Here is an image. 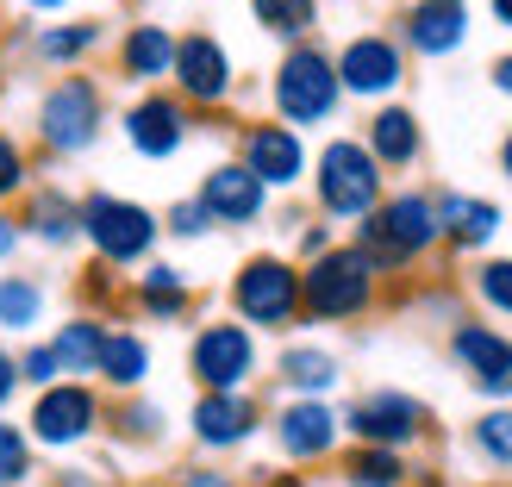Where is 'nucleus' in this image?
I'll list each match as a JSON object with an SVG mask.
<instances>
[{
  "mask_svg": "<svg viewBox=\"0 0 512 487\" xmlns=\"http://www.w3.org/2000/svg\"><path fill=\"white\" fill-rule=\"evenodd\" d=\"M375 275L381 269L356 244L325 250L300 269V306L313 319H356V313H369V300H375Z\"/></svg>",
  "mask_w": 512,
  "mask_h": 487,
  "instance_id": "obj_1",
  "label": "nucleus"
},
{
  "mask_svg": "<svg viewBox=\"0 0 512 487\" xmlns=\"http://www.w3.org/2000/svg\"><path fill=\"white\" fill-rule=\"evenodd\" d=\"M438 244V200L431 194H394L363 219V250L375 269H400Z\"/></svg>",
  "mask_w": 512,
  "mask_h": 487,
  "instance_id": "obj_2",
  "label": "nucleus"
},
{
  "mask_svg": "<svg viewBox=\"0 0 512 487\" xmlns=\"http://www.w3.org/2000/svg\"><path fill=\"white\" fill-rule=\"evenodd\" d=\"M313 188H319V207L331 219H369L381 207V163L369 157V144L331 138L313 163Z\"/></svg>",
  "mask_w": 512,
  "mask_h": 487,
  "instance_id": "obj_3",
  "label": "nucleus"
},
{
  "mask_svg": "<svg viewBox=\"0 0 512 487\" xmlns=\"http://www.w3.org/2000/svg\"><path fill=\"white\" fill-rule=\"evenodd\" d=\"M100 119H107L100 82L94 75H63V82L38 100V144L50 157H82V150L100 138Z\"/></svg>",
  "mask_w": 512,
  "mask_h": 487,
  "instance_id": "obj_4",
  "label": "nucleus"
},
{
  "mask_svg": "<svg viewBox=\"0 0 512 487\" xmlns=\"http://www.w3.org/2000/svg\"><path fill=\"white\" fill-rule=\"evenodd\" d=\"M82 207V238L94 244L100 263H144L150 250H157V232L163 225L150 219V207H138V200H119V194H88V200H75Z\"/></svg>",
  "mask_w": 512,
  "mask_h": 487,
  "instance_id": "obj_5",
  "label": "nucleus"
},
{
  "mask_svg": "<svg viewBox=\"0 0 512 487\" xmlns=\"http://www.w3.org/2000/svg\"><path fill=\"white\" fill-rule=\"evenodd\" d=\"M338 69H331V57L319 44H294L288 57L275 63V113L294 125H325L331 113H338Z\"/></svg>",
  "mask_w": 512,
  "mask_h": 487,
  "instance_id": "obj_6",
  "label": "nucleus"
},
{
  "mask_svg": "<svg viewBox=\"0 0 512 487\" xmlns=\"http://www.w3.org/2000/svg\"><path fill=\"white\" fill-rule=\"evenodd\" d=\"M94 425H100V394L88 381H57V388H44L32 400L25 438L44 444V450H75L82 438H94Z\"/></svg>",
  "mask_w": 512,
  "mask_h": 487,
  "instance_id": "obj_7",
  "label": "nucleus"
},
{
  "mask_svg": "<svg viewBox=\"0 0 512 487\" xmlns=\"http://www.w3.org/2000/svg\"><path fill=\"white\" fill-rule=\"evenodd\" d=\"M232 306L244 325H288L300 313V269H288L281 256H250L232 281Z\"/></svg>",
  "mask_w": 512,
  "mask_h": 487,
  "instance_id": "obj_8",
  "label": "nucleus"
},
{
  "mask_svg": "<svg viewBox=\"0 0 512 487\" xmlns=\"http://www.w3.org/2000/svg\"><path fill=\"white\" fill-rule=\"evenodd\" d=\"M188 369L207 394H244V381L256 375V338L244 325H200Z\"/></svg>",
  "mask_w": 512,
  "mask_h": 487,
  "instance_id": "obj_9",
  "label": "nucleus"
},
{
  "mask_svg": "<svg viewBox=\"0 0 512 487\" xmlns=\"http://www.w3.org/2000/svg\"><path fill=\"white\" fill-rule=\"evenodd\" d=\"M356 444H375V450H406L425 431V406L413 394H394V388H381V394H363L350 406V413L338 419Z\"/></svg>",
  "mask_w": 512,
  "mask_h": 487,
  "instance_id": "obj_10",
  "label": "nucleus"
},
{
  "mask_svg": "<svg viewBox=\"0 0 512 487\" xmlns=\"http://www.w3.org/2000/svg\"><path fill=\"white\" fill-rule=\"evenodd\" d=\"M175 94L194 100V107H219L225 94H232V57H225V44L213 32H188V38H175Z\"/></svg>",
  "mask_w": 512,
  "mask_h": 487,
  "instance_id": "obj_11",
  "label": "nucleus"
},
{
  "mask_svg": "<svg viewBox=\"0 0 512 487\" xmlns=\"http://www.w3.org/2000/svg\"><path fill=\"white\" fill-rule=\"evenodd\" d=\"M331 69H338V88H344V94L375 100V94H394V88H400L406 57H400L394 38H375V32H369V38H350L344 57H331Z\"/></svg>",
  "mask_w": 512,
  "mask_h": 487,
  "instance_id": "obj_12",
  "label": "nucleus"
},
{
  "mask_svg": "<svg viewBox=\"0 0 512 487\" xmlns=\"http://www.w3.org/2000/svg\"><path fill=\"white\" fill-rule=\"evenodd\" d=\"M244 169L263 188H294L306 175V144L294 125H250L244 132Z\"/></svg>",
  "mask_w": 512,
  "mask_h": 487,
  "instance_id": "obj_13",
  "label": "nucleus"
},
{
  "mask_svg": "<svg viewBox=\"0 0 512 487\" xmlns=\"http://www.w3.org/2000/svg\"><path fill=\"white\" fill-rule=\"evenodd\" d=\"M125 144L138 157H175L188 144V113L175 94H144L132 113H125Z\"/></svg>",
  "mask_w": 512,
  "mask_h": 487,
  "instance_id": "obj_14",
  "label": "nucleus"
},
{
  "mask_svg": "<svg viewBox=\"0 0 512 487\" xmlns=\"http://www.w3.org/2000/svg\"><path fill=\"white\" fill-rule=\"evenodd\" d=\"M338 413H331L325 400H294L275 413V444L294 456V463H319V456L338 450Z\"/></svg>",
  "mask_w": 512,
  "mask_h": 487,
  "instance_id": "obj_15",
  "label": "nucleus"
},
{
  "mask_svg": "<svg viewBox=\"0 0 512 487\" xmlns=\"http://www.w3.org/2000/svg\"><path fill=\"white\" fill-rule=\"evenodd\" d=\"M450 356L469 369L481 394H512V344L488 325H456L450 331Z\"/></svg>",
  "mask_w": 512,
  "mask_h": 487,
  "instance_id": "obj_16",
  "label": "nucleus"
},
{
  "mask_svg": "<svg viewBox=\"0 0 512 487\" xmlns=\"http://www.w3.org/2000/svg\"><path fill=\"white\" fill-rule=\"evenodd\" d=\"M263 182L244 169V163H219L207 169V182H200V207L213 213V225H250L256 213H263Z\"/></svg>",
  "mask_w": 512,
  "mask_h": 487,
  "instance_id": "obj_17",
  "label": "nucleus"
},
{
  "mask_svg": "<svg viewBox=\"0 0 512 487\" xmlns=\"http://www.w3.org/2000/svg\"><path fill=\"white\" fill-rule=\"evenodd\" d=\"M463 38H469V7L463 0H419V7L406 13V44H413L419 57H450Z\"/></svg>",
  "mask_w": 512,
  "mask_h": 487,
  "instance_id": "obj_18",
  "label": "nucleus"
},
{
  "mask_svg": "<svg viewBox=\"0 0 512 487\" xmlns=\"http://www.w3.org/2000/svg\"><path fill=\"white\" fill-rule=\"evenodd\" d=\"M256 431V400L250 394H200L194 400V438L207 450H232Z\"/></svg>",
  "mask_w": 512,
  "mask_h": 487,
  "instance_id": "obj_19",
  "label": "nucleus"
},
{
  "mask_svg": "<svg viewBox=\"0 0 512 487\" xmlns=\"http://www.w3.org/2000/svg\"><path fill=\"white\" fill-rule=\"evenodd\" d=\"M500 232V207L494 200H469V194H444L438 200V238H450L456 250H481Z\"/></svg>",
  "mask_w": 512,
  "mask_h": 487,
  "instance_id": "obj_20",
  "label": "nucleus"
},
{
  "mask_svg": "<svg viewBox=\"0 0 512 487\" xmlns=\"http://www.w3.org/2000/svg\"><path fill=\"white\" fill-rule=\"evenodd\" d=\"M19 225H25V232H32L38 244L63 250V244H75V238H82V207H75V200H69L63 188H38Z\"/></svg>",
  "mask_w": 512,
  "mask_h": 487,
  "instance_id": "obj_21",
  "label": "nucleus"
},
{
  "mask_svg": "<svg viewBox=\"0 0 512 487\" xmlns=\"http://www.w3.org/2000/svg\"><path fill=\"white\" fill-rule=\"evenodd\" d=\"M169 63H175V38L163 25H132V32L119 38V69L132 75V82H157V75H169Z\"/></svg>",
  "mask_w": 512,
  "mask_h": 487,
  "instance_id": "obj_22",
  "label": "nucleus"
},
{
  "mask_svg": "<svg viewBox=\"0 0 512 487\" xmlns=\"http://www.w3.org/2000/svg\"><path fill=\"white\" fill-rule=\"evenodd\" d=\"M369 157L406 169V163L419 157V119L406 113V107H381V113L369 119Z\"/></svg>",
  "mask_w": 512,
  "mask_h": 487,
  "instance_id": "obj_23",
  "label": "nucleus"
},
{
  "mask_svg": "<svg viewBox=\"0 0 512 487\" xmlns=\"http://www.w3.org/2000/svg\"><path fill=\"white\" fill-rule=\"evenodd\" d=\"M100 344H107V325H100V319H69V325H57L50 350H57V363H63V381L94 375L100 369Z\"/></svg>",
  "mask_w": 512,
  "mask_h": 487,
  "instance_id": "obj_24",
  "label": "nucleus"
},
{
  "mask_svg": "<svg viewBox=\"0 0 512 487\" xmlns=\"http://www.w3.org/2000/svg\"><path fill=\"white\" fill-rule=\"evenodd\" d=\"M100 381H113V388H144V375H150V344L138 338V331H107V344H100Z\"/></svg>",
  "mask_w": 512,
  "mask_h": 487,
  "instance_id": "obj_25",
  "label": "nucleus"
},
{
  "mask_svg": "<svg viewBox=\"0 0 512 487\" xmlns=\"http://www.w3.org/2000/svg\"><path fill=\"white\" fill-rule=\"evenodd\" d=\"M281 381H288L294 394L319 400V394H331V388H338V356H331V350H319V344H294L288 356H281Z\"/></svg>",
  "mask_w": 512,
  "mask_h": 487,
  "instance_id": "obj_26",
  "label": "nucleus"
},
{
  "mask_svg": "<svg viewBox=\"0 0 512 487\" xmlns=\"http://www.w3.org/2000/svg\"><path fill=\"white\" fill-rule=\"evenodd\" d=\"M44 319V281L0 275V331H32Z\"/></svg>",
  "mask_w": 512,
  "mask_h": 487,
  "instance_id": "obj_27",
  "label": "nucleus"
},
{
  "mask_svg": "<svg viewBox=\"0 0 512 487\" xmlns=\"http://www.w3.org/2000/svg\"><path fill=\"white\" fill-rule=\"evenodd\" d=\"M94 44H100V25H94V19H75V25H44V32H38V57H44V63H57V69H69V63L94 57Z\"/></svg>",
  "mask_w": 512,
  "mask_h": 487,
  "instance_id": "obj_28",
  "label": "nucleus"
},
{
  "mask_svg": "<svg viewBox=\"0 0 512 487\" xmlns=\"http://www.w3.org/2000/svg\"><path fill=\"white\" fill-rule=\"evenodd\" d=\"M138 306H144L150 319H182V313H188V281H182V269H169V263L144 269V281H138Z\"/></svg>",
  "mask_w": 512,
  "mask_h": 487,
  "instance_id": "obj_29",
  "label": "nucleus"
},
{
  "mask_svg": "<svg viewBox=\"0 0 512 487\" xmlns=\"http://www.w3.org/2000/svg\"><path fill=\"white\" fill-rule=\"evenodd\" d=\"M344 481H350V487H406V463H400V450L356 444V450L344 456Z\"/></svg>",
  "mask_w": 512,
  "mask_h": 487,
  "instance_id": "obj_30",
  "label": "nucleus"
},
{
  "mask_svg": "<svg viewBox=\"0 0 512 487\" xmlns=\"http://www.w3.org/2000/svg\"><path fill=\"white\" fill-rule=\"evenodd\" d=\"M250 7H256V25L275 38H306L319 19V0H250Z\"/></svg>",
  "mask_w": 512,
  "mask_h": 487,
  "instance_id": "obj_31",
  "label": "nucleus"
},
{
  "mask_svg": "<svg viewBox=\"0 0 512 487\" xmlns=\"http://www.w3.org/2000/svg\"><path fill=\"white\" fill-rule=\"evenodd\" d=\"M25 475H32V438L0 419V487H25Z\"/></svg>",
  "mask_w": 512,
  "mask_h": 487,
  "instance_id": "obj_32",
  "label": "nucleus"
},
{
  "mask_svg": "<svg viewBox=\"0 0 512 487\" xmlns=\"http://www.w3.org/2000/svg\"><path fill=\"white\" fill-rule=\"evenodd\" d=\"M475 294L494 306V313L512 319V256H494V263H481L475 269Z\"/></svg>",
  "mask_w": 512,
  "mask_h": 487,
  "instance_id": "obj_33",
  "label": "nucleus"
},
{
  "mask_svg": "<svg viewBox=\"0 0 512 487\" xmlns=\"http://www.w3.org/2000/svg\"><path fill=\"white\" fill-rule=\"evenodd\" d=\"M475 450L488 456V463L512 469V413H488V419H475Z\"/></svg>",
  "mask_w": 512,
  "mask_h": 487,
  "instance_id": "obj_34",
  "label": "nucleus"
},
{
  "mask_svg": "<svg viewBox=\"0 0 512 487\" xmlns=\"http://www.w3.org/2000/svg\"><path fill=\"white\" fill-rule=\"evenodd\" d=\"M19 381H25V388H57V381H63V363H57V350H50V344H25V356H19Z\"/></svg>",
  "mask_w": 512,
  "mask_h": 487,
  "instance_id": "obj_35",
  "label": "nucleus"
},
{
  "mask_svg": "<svg viewBox=\"0 0 512 487\" xmlns=\"http://www.w3.org/2000/svg\"><path fill=\"white\" fill-rule=\"evenodd\" d=\"M25 175H32V169H25V150L0 132V200H13V194L25 188Z\"/></svg>",
  "mask_w": 512,
  "mask_h": 487,
  "instance_id": "obj_36",
  "label": "nucleus"
},
{
  "mask_svg": "<svg viewBox=\"0 0 512 487\" xmlns=\"http://www.w3.org/2000/svg\"><path fill=\"white\" fill-rule=\"evenodd\" d=\"M169 232L175 238H207L213 232V213L200 207V200H182V207H169Z\"/></svg>",
  "mask_w": 512,
  "mask_h": 487,
  "instance_id": "obj_37",
  "label": "nucleus"
},
{
  "mask_svg": "<svg viewBox=\"0 0 512 487\" xmlns=\"http://www.w3.org/2000/svg\"><path fill=\"white\" fill-rule=\"evenodd\" d=\"M175 487H238V481L225 475V469H182V475H175Z\"/></svg>",
  "mask_w": 512,
  "mask_h": 487,
  "instance_id": "obj_38",
  "label": "nucleus"
},
{
  "mask_svg": "<svg viewBox=\"0 0 512 487\" xmlns=\"http://www.w3.org/2000/svg\"><path fill=\"white\" fill-rule=\"evenodd\" d=\"M19 394V356L7 350V344H0V406H7Z\"/></svg>",
  "mask_w": 512,
  "mask_h": 487,
  "instance_id": "obj_39",
  "label": "nucleus"
},
{
  "mask_svg": "<svg viewBox=\"0 0 512 487\" xmlns=\"http://www.w3.org/2000/svg\"><path fill=\"white\" fill-rule=\"evenodd\" d=\"M119 431H132V438H150V431H157V413H150V406H132V413H119Z\"/></svg>",
  "mask_w": 512,
  "mask_h": 487,
  "instance_id": "obj_40",
  "label": "nucleus"
},
{
  "mask_svg": "<svg viewBox=\"0 0 512 487\" xmlns=\"http://www.w3.org/2000/svg\"><path fill=\"white\" fill-rule=\"evenodd\" d=\"M13 250H19V219H7V213H0V263H7Z\"/></svg>",
  "mask_w": 512,
  "mask_h": 487,
  "instance_id": "obj_41",
  "label": "nucleus"
},
{
  "mask_svg": "<svg viewBox=\"0 0 512 487\" xmlns=\"http://www.w3.org/2000/svg\"><path fill=\"white\" fill-rule=\"evenodd\" d=\"M494 88H500V94H512V50H506V57L494 63Z\"/></svg>",
  "mask_w": 512,
  "mask_h": 487,
  "instance_id": "obj_42",
  "label": "nucleus"
},
{
  "mask_svg": "<svg viewBox=\"0 0 512 487\" xmlns=\"http://www.w3.org/2000/svg\"><path fill=\"white\" fill-rule=\"evenodd\" d=\"M57 487H100L94 475H82V469H69V475H57Z\"/></svg>",
  "mask_w": 512,
  "mask_h": 487,
  "instance_id": "obj_43",
  "label": "nucleus"
},
{
  "mask_svg": "<svg viewBox=\"0 0 512 487\" xmlns=\"http://www.w3.org/2000/svg\"><path fill=\"white\" fill-rule=\"evenodd\" d=\"M32 13H57V7H69V0H25Z\"/></svg>",
  "mask_w": 512,
  "mask_h": 487,
  "instance_id": "obj_44",
  "label": "nucleus"
},
{
  "mask_svg": "<svg viewBox=\"0 0 512 487\" xmlns=\"http://www.w3.org/2000/svg\"><path fill=\"white\" fill-rule=\"evenodd\" d=\"M494 19H500V25H512V0H494Z\"/></svg>",
  "mask_w": 512,
  "mask_h": 487,
  "instance_id": "obj_45",
  "label": "nucleus"
},
{
  "mask_svg": "<svg viewBox=\"0 0 512 487\" xmlns=\"http://www.w3.org/2000/svg\"><path fill=\"white\" fill-rule=\"evenodd\" d=\"M500 169L512 175V132H506V144H500Z\"/></svg>",
  "mask_w": 512,
  "mask_h": 487,
  "instance_id": "obj_46",
  "label": "nucleus"
},
{
  "mask_svg": "<svg viewBox=\"0 0 512 487\" xmlns=\"http://www.w3.org/2000/svg\"><path fill=\"white\" fill-rule=\"evenodd\" d=\"M275 487H319V481H300V475H281Z\"/></svg>",
  "mask_w": 512,
  "mask_h": 487,
  "instance_id": "obj_47",
  "label": "nucleus"
}]
</instances>
